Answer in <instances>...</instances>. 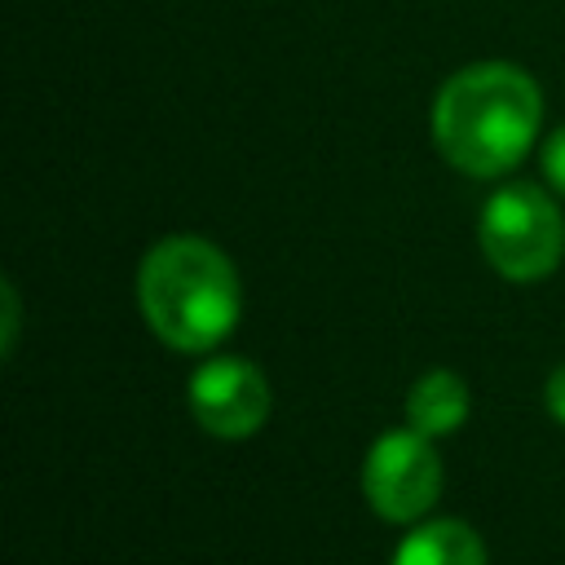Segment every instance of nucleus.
Segmentation results:
<instances>
[{"label":"nucleus","instance_id":"nucleus-10","mask_svg":"<svg viewBox=\"0 0 565 565\" xmlns=\"http://www.w3.org/2000/svg\"><path fill=\"white\" fill-rule=\"evenodd\" d=\"M547 411L556 415V424H565V366H556L547 380Z\"/></svg>","mask_w":565,"mask_h":565},{"label":"nucleus","instance_id":"nucleus-3","mask_svg":"<svg viewBox=\"0 0 565 565\" xmlns=\"http://www.w3.org/2000/svg\"><path fill=\"white\" fill-rule=\"evenodd\" d=\"M481 252L503 278L534 282L565 256V216L539 185L512 181L481 207Z\"/></svg>","mask_w":565,"mask_h":565},{"label":"nucleus","instance_id":"nucleus-5","mask_svg":"<svg viewBox=\"0 0 565 565\" xmlns=\"http://www.w3.org/2000/svg\"><path fill=\"white\" fill-rule=\"evenodd\" d=\"M190 411L212 437H252L269 415V384L243 358H212L190 380Z\"/></svg>","mask_w":565,"mask_h":565},{"label":"nucleus","instance_id":"nucleus-6","mask_svg":"<svg viewBox=\"0 0 565 565\" xmlns=\"http://www.w3.org/2000/svg\"><path fill=\"white\" fill-rule=\"evenodd\" d=\"M393 565H486V547L463 521H428L397 543Z\"/></svg>","mask_w":565,"mask_h":565},{"label":"nucleus","instance_id":"nucleus-9","mask_svg":"<svg viewBox=\"0 0 565 565\" xmlns=\"http://www.w3.org/2000/svg\"><path fill=\"white\" fill-rule=\"evenodd\" d=\"M0 291H4V358H9L13 344H18V287L4 282Z\"/></svg>","mask_w":565,"mask_h":565},{"label":"nucleus","instance_id":"nucleus-2","mask_svg":"<svg viewBox=\"0 0 565 565\" xmlns=\"http://www.w3.org/2000/svg\"><path fill=\"white\" fill-rule=\"evenodd\" d=\"M137 300L163 344L207 353L234 331L243 291L221 247L194 234H172L146 252L137 269Z\"/></svg>","mask_w":565,"mask_h":565},{"label":"nucleus","instance_id":"nucleus-7","mask_svg":"<svg viewBox=\"0 0 565 565\" xmlns=\"http://www.w3.org/2000/svg\"><path fill=\"white\" fill-rule=\"evenodd\" d=\"M406 419L428 437L455 433L468 419V384L455 371H428L406 397Z\"/></svg>","mask_w":565,"mask_h":565},{"label":"nucleus","instance_id":"nucleus-1","mask_svg":"<svg viewBox=\"0 0 565 565\" xmlns=\"http://www.w3.org/2000/svg\"><path fill=\"white\" fill-rule=\"evenodd\" d=\"M539 84L512 62H472L455 71L433 102V137L450 168L468 177H503L539 132Z\"/></svg>","mask_w":565,"mask_h":565},{"label":"nucleus","instance_id":"nucleus-8","mask_svg":"<svg viewBox=\"0 0 565 565\" xmlns=\"http://www.w3.org/2000/svg\"><path fill=\"white\" fill-rule=\"evenodd\" d=\"M543 177L565 194V124L547 137V146H543Z\"/></svg>","mask_w":565,"mask_h":565},{"label":"nucleus","instance_id":"nucleus-4","mask_svg":"<svg viewBox=\"0 0 565 565\" xmlns=\"http://www.w3.org/2000/svg\"><path fill=\"white\" fill-rule=\"evenodd\" d=\"M362 490L384 521H415L441 490V459L419 428L384 433L362 468Z\"/></svg>","mask_w":565,"mask_h":565}]
</instances>
